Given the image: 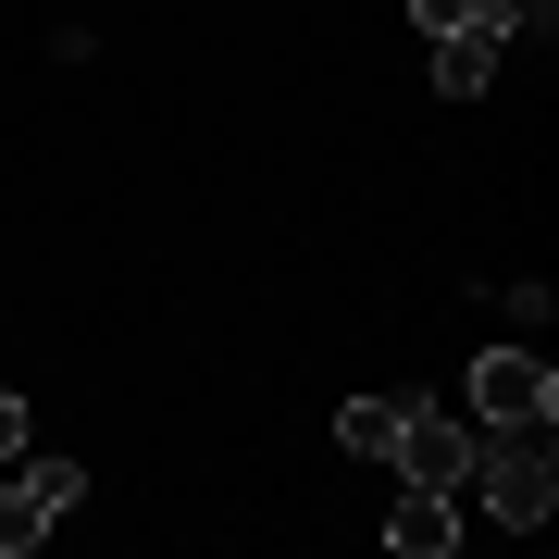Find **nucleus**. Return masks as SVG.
<instances>
[{"mask_svg": "<svg viewBox=\"0 0 559 559\" xmlns=\"http://www.w3.org/2000/svg\"><path fill=\"white\" fill-rule=\"evenodd\" d=\"M411 25H423V38H448V25H473V0H411Z\"/></svg>", "mask_w": 559, "mask_h": 559, "instance_id": "9", "label": "nucleus"}, {"mask_svg": "<svg viewBox=\"0 0 559 559\" xmlns=\"http://www.w3.org/2000/svg\"><path fill=\"white\" fill-rule=\"evenodd\" d=\"M50 522H62V510L38 498V473H13V485H0V559H25V547L50 535Z\"/></svg>", "mask_w": 559, "mask_h": 559, "instance_id": "6", "label": "nucleus"}, {"mask_svg": "<svg viewBox=\"0 0 559 559\" xmlns=\"http://www.w3.org/2000/svg\"><path fill=\"white\" fill-rule=\"evenodd\" d=\"M473 25L485 38H522V25H547V0H473Z\"/></svg>", "mask_w": 559, "mask_h": 559, "instance_id": "8", "label": "nucleus"}, {"mask_svg": "<svg viewBox=\"0 0 559 559\" xmlns=\"http://www.w3.org/2000/svg\"><path fill=\"white\" fill-rule=\"evenodd\" d=\"M399 460L411 485H436V498H460V485H473V423H448V411H399Z\"/></svg>", "mask_w": 559, "mask_h": 559, "instance_id": "3", "label": "nucleus"}, {"mask_svg": "<svg viewBox=\"0 0 559 559\" xmlns=\"http://www.w3.org/2000/svg\"><path fill=\"white\" fill-rule=\"evenodd\" d=\"M473 485H485V510H498V522H522V535H535V522L559 510L547 423H485V436H473Z\"/></svg>", "mask_w": 559, "mask_h": 559, "instance_id": "1", "label": "nucleus"}, {"mask_svg": "<svg viewBox=\"0 0 559 559\" xmlns=\"http://www.w3.org/2000/svg\"><path fill=\"white\" fill-rule=\"evenodd\" d=\"M385 547H399V559H448V547H460V498H436V485H411V498L385 510Z\"/></svg>", "mask_w": 559, "mask_h": 559, "instance_id": "4", "label": "nucleus"}, {"mask_svg": "<svg viewBox=\"0 0 559 559\" xmlns=\"http://www.w3.org/2000/svg\"><path fill=\"white\" fill-rule=\"evenodd\" d=\"M399 411H411V399H348V411H336V448H348V460H385V448H399Z\"/></svg>", "mask_w": 559, "mask_h": 559, "instance_id": "7", "label": "nucleus"}, {"mask_svg": "<svg viewBox=\"0 0 559 559\" xmlns=\"http://www.w3.org/2000/svg\"><path fill=\"white\" fill-rule=\"evenodd\" d=\"M473 411L485 423H559V373H547L535 348H485L473 360Z\"/></svg>", "mask_w": 559, "mask_h": 559, "instance_id": "2", "label": "nucleus"}, {"mask_svg": "<svg viewBox=\"0 0 559 559\" xmlns=\"http://www.w3.org/2000/svg\"><path fill=\"white\" fill-rule=\"evenodd\" d=\"M0 460H25V399L0 385Z\"/></svg>", "mask_w": 559, "mask_h": 559, "instance_id": "10", "label": "nucleus"}, {"mask_svg": "<svg viewBox=\"0 0 559 559\" xmlns=\"http://www.w3.org/2000/svg\"><path fill=\"white\" fill-rule=\"evenodd\" d=\"M485 75H498V38H485V25H448L436 38V87L448 100H485Z\"/></svg>", "mask_w": 559, "mask_h": 559, "instance_id": "5", "label": "nucleus"}]
</instances>
